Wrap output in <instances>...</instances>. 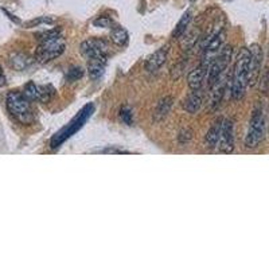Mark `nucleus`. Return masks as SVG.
<instances>
[{"mask_svg":"<svg viewBox=\"0 0 269 269\" xmlns=\"http://www.w3.org/2000/svg\"><path fill=\"white\" fill-rule=\"evenodd\" d=\"M191 20H193V12L191 11H186L183 15H182V18L179 19V22L176 24L175 30L172 31V36L174 38H181L183 34H185V31L187 30V27L191 23Z\"/></svg>","mask_w":269,"mask_h":269,"instance_id":"dca6fc26","label":"nucleus"},{"mask_svg":"<svg viewBox=\"0 0 269 269\" xmlns=\"http://www.w3.org/2000/svg\"><path fill=\"white\" fill-rule=\"evenodd\" d=\"M260 90L263 93H268L269 92V67L264 71L263 77L260 78V85H258Z\"/></svg>","mask_w":269,"mask_h":269,"instance_id":"5701e85b","label":"nucleus"},{"mask_svg":"<svg viewBox=\"0 0 269 269\" xmlns=\"http://www.w3.org/2000/svg\"><path fill=\"white\" fill-rule=\"evenodd\" d=\"M84 77V69L82 67H73V69H70V70L67 71V74H66V80L70 82H74V81H78L80 78H82Z\"/></svg>","mask_w":269,"mask_h":269,"instance_id":"4be33fe9","label":"nucleus"},{"mask_svg":"<svg viewBox=\"0 0 269 269\" xmlns=\"http://www.w3.org/2000/svg\"><path fill=\"white\" fill-rule=\"evenodd\" d=\"M209 65H210V61L205 59L202 64L197 66L190 74H188L187 84L190 89L193 90H198V89L202 88V84L205 81V78L207 77V71H209Z\"/></svg>","mask_w":269,"mask_h":269,"instance_id":"9d476101","label":"nucleus"},{"mask_svg":"<svg viewBox=\"0 0 269 269\" xmlns=\"http://www.w3.org/2000/svg\"><path fill=\"white\" fill-rule=\"evenodd\" d=\"M190 1H195V0H190Z\"/></svg>","mask_w":269,"mask_h":269,"instance_id":"cd10ccee","label":"nucleus"},{"mask_svg":"<svg viewBox=\"0 0 269 269\" xmlns=\"http://www.w3.org/2000/svg\"><path fill=\"white\" fill-rule=\"evenodd\" d=\"M264 136H265V116L261 106H257L252 115L245 137V146L248 148H256L264 140Z\"/></svg>","mask_w":269,"mask_h":269,"instance_id":"20e7f679","label":"nucleus"},{"mask_svg":"<svg viewBox=\"0 0 269 269\" xmlns=\"http://www.w3.org/2000/svg\"><path fill=\"white\" fill-rule=\"evenodd\" d=\"M226 80H218V81L211 86V104L210 108H217V106L219 105V102L222 101L223 99V94H225V90H226Z\"/></svg>","mask_w":269,"mask_h":269,"instance_id":"4468645a","label":"nucleus"},{"mask_svg":"<svg viewBox=\"0 0 269 269\" xmlns=\"http://www.w3.org/2000/svg\"><path fill=\"white\" fill-rule=\"evenodd\" d=\"M171 108H172V99L171 97H164V99L160 100L156 108H155V112H153V121L159 123V121L164 120L166 117L168 116Z\"/></svg>","mask_w":269,"mask_h":269,"instance_id":"ddd939ff","label":"nucleus"},{"mask_svg":"<svg viewBox=\"0 0 269 269\" xmlns=\"http://www.w3.org/2000/svg\"><path fill=\"white\" fill-rule=\"evenodd\" d=\"M106 59H88V71L90 78H99L105 69Z\"/></svg>","mask_w":269,"mask_h":269,"instance_id":"f3484780","label":"nucleus"},{"mask_svg":"<svg viewBox=\"0 0 269 269\" xmlns=\"http://www.w3.org/2000/svg\"><path fill=\"white\" fill-rule=\"evenodd\" d=\"M111 39L117 46H124L128 42V33L121 27H112Z\"/></svg>","mask_w":269,"mask_h":269,"instance_id":"6ab92c4d","label":"nucleus"},{"mask_svg":"<svg viewBox=\"0 0 269 269\" xmlns=\"http://www.w3.org/2000/svg\"><path fill=\"white\" fill-rule=\"evenodd\" d=\"M93 24L96 27H100V29H104V27H112L113 26V20H112L109 17H99L93 22Z\"/></svg>","mask_w":269,"mask_h":269,"instance_id":"b1692460","label":"nucleus"},{"mask_svg":"<svg viewBox=\"0 0 269 269\" xmlns=\"http://www.w3.org/2000/svg\"><path fill=\"white\" fill-rule=\"evenodd\" d=\"M166 59H167V49L163 47L158 51H155L153 54H151L146 62V70L148 71H156L159 70L164 64H166Z\"/></svg>","mask_w":269,"mask_h":269,"instance_id":"9b49d317","label":"nucleus"},{"mask_svg":"<svg viewBox=\"0 0 269 269\" xmlns=\"http://www.w3.org/2000/svg\"><path fill=\"white\" fill-rule=\"evenodd\" d=\"M81 54L88 59H108L109 47L101 39H88L81 45Z\"/></svg>","mask_w":269,"mask_h":269,"instance_id":"0eeeda50","label":"nucleus"},{"mask_svg":"<svg viewBox=\"0 0 269 269\" xmlns=\"http://www.w3.org/2000/svg\"><path fill=\"white\" fill-rule=\"evenodd\" d=\"M232 55H233L232 47L225 46L214 55V58L211 59L210 65H209V71H207V78H209L210 86H213L222 77L223 71L228 69L229 64H230Z\"/></svg>","mask_w":269,"mask_h":269,"instance_id":"39448f33","label":"nucleus"},{"mask_svg":"<svg viewBox=\"0 0 269 269\" xmlns=\"http://www.w3.org/2000/svg\"><path fill=\"white\" fill-rule=\"evenodd\" d=\"M38 90H39V100H41L42 102H49L54 96V88L51 85L38 86Z\"/></svg>","mask_w":269,"mask_h":269,"instance_id":"412c9836","label":"nucleus"},{"mask_svg":"<svg viewBox=\"0 0 269 269\" xmlns=\"http://www.w3.org/2000/svg\"><path fill=\"white\" fill-rule=\"evenodd\" d=\"M249 61H251L249 49H242L237 57L230 86V93L234 100H240L245 94L246 86L249 85Z\"/></svg>","mask_w":269,"mask_h":269,"instance_id":"f03ea898","label":"nucleus"},{"mask_svg":"<svg viewBox=\"0 0 269 269\" xmlns=\"http://www.w3.org/2000/svg\"><path fill=\"white\" fill-rule=\"evenodd\" d=\"M93 111V106L92 105H88L84 111L80 112V115L71 121L66 128L62 131V132H59L55 137L53 139V141H51V144H53V147H58V144H61V143H64L67 137H70L71 134H74V132H77L78 129L81 128L82 125H84V123L89 118V116H90V112Z\"/></svg>","mask_w":269,"mask_h":269,"instance_id":"423d86ee","label":"nucleus"},{"mask_svg":"<svg viewBox=\"0 0 269 269\" xmlns=\"http://www.w3.org/2000/svg\"><path fill=\"white\" fill-rule=\"evenodd\" d=\"M219 151L223 153L233 152L234 150V125L230 120H222V128L218 140Z\"/></svg>","mask_w":269,"mask_h":269,"instance_id":"6e6552de","label":"nucleus"},{"mask_svg":"<svg viewBox=\"0 0 269 269\" xmlns=\"http://www.w3.org/2000/svg\"><path fill=\"white\" fill-rule=\"evenodd\" d=\"M41 43L35 51V59L39 64H47L53 59L58 58L65 51V39L61 35L59 30H51L41 34L38 38Z\"/></svg>","mask_w":269,"mask_h":269,"instance_id":"f257e3e1","label":"nucleus"},{"mask_svg":"<svg viewBox=\"0 0 269 269\" xmlns=\"http://www.w3.org/2000/svg\"><path fill=\"white\" fill-rule=\"evenodd\" d=\"M31 59H30V57H27L26 54H15L14 57L11 58V65L12 67L15 69V70H26L27 67H30L31 66Z\"/></svg>","mask_w":269,"mask_h":269,"instance_id":"a211bd4d","label":"nucleus"},{"mask_svg":"<svg viewBox=\"0 0 269 269\" xmlns=\"http://www.w3.org/2000/svg\"><path fill=\"white\" fill-rule=\"evenodd\" d=\"M7 109L19 123L29 125L34 121V113L30 106V101L19 92H10L7 96Z\"/></svg>","mask_w":269,"mask_h":269,"instance_id":"7ed1b4c3","label":"nucleus"},{"mask_svg":"<svg viewBox=\"0 0 269 269\" xmlns=\"http://www.w3.org/2000/svg\"><path fill=\"white\" fill-rule=\"evenodd\" d=\"M221 128H222V120H218L206 134V147L207 148H216L218 146V140H219V134H221Z\"/></svg>","mask_w":269,"mask_h":269,"instance_id":"2eb2a0df","label":"nucleus"},{"mask_svg":"<svg viewBox=\"0 0 269 269\" xmlns=\"http://www.w3.org/2000/svg\"><path fill=\"white\" fill-rule=\"evenodd\" d=\"M99 153H129L128 151L124 150H117V148H108V150H100V151H94Z\"/></svg>","mask_w":269,"mask_h":269,"instance_id":"a878e982","label":"nucleus"},{"mask_svg":"<svg viewBox=\"0 0 269 269\" xmlns=\"http://www.w3.org/2000/svg\"><path fill=\"white\" fill-rule=\"evenodd\" d=\"M251 51V61H249V84L257 81L261 64H263V50L258 45H253L249 49Z\"/></svg>","mask_w":269,"mask_h":269,"instance_id":"1a4fd4ad","label":"nucleus"},{"mask_svg":"<svg viewBox=\"0 0 269 269\" xmlns=\"http://www.w3.org/2000/svg\"><path fill=\"white\" fill-rule=\"evenodd\" d=\"M6 85V77H4V73L1 70V66H0V88H3Z\"/></svg>","mask_w":269,"mask_h":269,"instance_id":"bb28decb","label":"nucleus"},{"mask_svg":"<svg viewBox=\"0 0 269 269\" xmlns=\"http://www.w3.org/2000/svg\"><path fill=\"white\" fill-rule=\"evenodd\" d=\"M202 101H203V97H202V93L199 92V89L198 90H193L185 100L183 109L188 113H197L201 105H202Z\"/></svg>","mask_w":269,"mask_h":269,"instance_id":"f8f14e48","label":"nucleus"},{"mask_svg":"<svg viewBox=\"0 0 269 269\" xmlns=\"http://www.w3.org/2000/svg\"><path fill=\"white\" fill-rule=\"evenodd\" d=\"M120 118L124 124L127 125H132V113L128 106H123L121 111H120Z\"/></svg>","mask_w":269,"mask_h":269,"instance_id":"393cba45","label":"nucleus"},{"mask_svg":"<svg viewBox=\"0 0 269 269\" xmlns=\"http://www.w3.org/2000/svg\"><path fill=\"white\" fill-rule=\"evenodd\" d=\"M23 96L29 101H35V100H39V90H38V86H36L34 82H29L23 89Z\"/></svg>","mask_w":269,"mask_h":269,"instance_id":"aec40b11","label":"nucleus"}]
</instances>
